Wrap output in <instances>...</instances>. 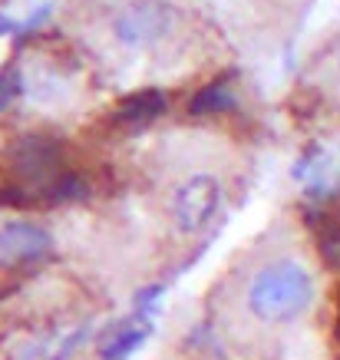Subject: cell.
Masks as SVG:
<instances>
[{
    "instance_id": "5b68a950",
    "label": "cell",
    "mask_w": 340,
    "mask_h": 360,
    "mask_svg": "<svg viewBox=\"0 0 340 360\" xmlns=\"http://www.w3.org/2000/svg\"><path fill=\"white\" fill-rule=\"evenodd\" d=\"M162 110H165L162 89H143V93H132V96L119 99L116 110H112V120L122 122V126H143V122H152Z\"/></svg>"
},
{
    "instance_id": "ba28073f",
    "label": "cell",
    "mask_w": 340,
    "mask_h": 360,
    "mask_svg": "<svg viewBox=\"0 0 340 360\" xmlns=\"http://www.w3.org/2000/svg\"><path fill=\"white\" fill-rule=\"evenodd\" d=\"M320 255L327 264L340 268V225H334V221H327L320 229Z\"/></svg>"
},
{
    "instance_id": "6da1fadb",
    "label": "cell",
    "mask_w": 340,
    "mask_h": 360,
    "mask_svg": "<svg viewBox=\"0 0 340 360\" xmlns=\"http://www.w3.org/2000/svg\"><path fill=\"white\" fill-rule=\"evenodd\" d=\"M314 304V278L297 262H271L248 284V311L261 324L297 321Z\"/></svg>"
},
{
    "instance_id": "9c48e42d",
    "label": "cell",
    "mask_w": 340,
    "mask_h": 360,
    "mask_svg": "<svg viewBox=\"0 0 340 360\" xmlns=\"http://www.w3.org/2000/svg\"><path fill=\"white\" fill-rule=\"evenodd\" d=\"M337 338H340V317H337Z\"/></svg>"
},
{
    "instance_id": "3957f363",
    "label": "cell",
    "mask_w": 340,
    "mask_h": 360,
    "mask_svg": "<svg viewBox=\"0 0 340 360\" xmlns=\"http://www.w3.org/2000/svg\"><path fill=\"white\" fill-rule=\"evenodd\" d=\"M53 238L37 221H7L0 225V268H33L50 258Z\"/></svg>"
},
{
    "instance_id": "277c9868",
    "label": "cell",
    "mask_w": 340,
    "mask_h": 360,
    "mask_svg": "<svg viewBox=\"0 0 340 360\" xmlns=\"http://www.w3.org/2000/svg\"><path fill=\"white\" fill-rule=\"evenodd\" d=\"M215 208H218V186L209 175H195V179H188L185 186L178 188L176 219L185 231L205 229L211 221V215H215Z\"/></svg>"
},
{
    "instance_id": "8992f818",
    "label": "cell",
    "mask_w": 340,
    "mask_h": 360,
    "mask_svg": "<svg viewBox=\"0 0 340 360\" xmlns=\"http://www.w3.org/2000/svg\"><path fill=\"white\" fill-rule=\"evenodd\" d=\"M165 23V13L159 7H139V11H129L126 17L119 20V37L122 40H149L155 33L162 30Z\"/></svg>"
},
{
    "instance_id": "7a4b0ae2",
    "label": "cell",
    "mask_w": 340,
    "mask_h": 360,
    "mask_svg": "<svg viewBox=\"0 0 340 360\" xmlns=\"http://www.w3.org/2000/svg\"><path fill=\"white\" fill-rule=\"evenodd\" d=\"M13 159V172L20 175L27 186L40 188L50 195V188L60 175H66L63 169V146L53 136H20L11 149Z\"/></svg>"
},
{
    "instance_id": "52a82bcc",
    "label": "cell",
    "mask_w": 340,
    "mask_h": 360,
    "mask_svg": "<svg viewBox=\"0 0 340 360\" xmlns=\"http://www.w3.org/2000/svg\"><path fill=\"white\" fill-rule=\"evenodd\" d=\"M231 103V86L225 83V79H218V83H209V86H202L192 96V103H188V112L192 116H209V112H221L228 110Z\"/></svg>"
}]
</instances>
